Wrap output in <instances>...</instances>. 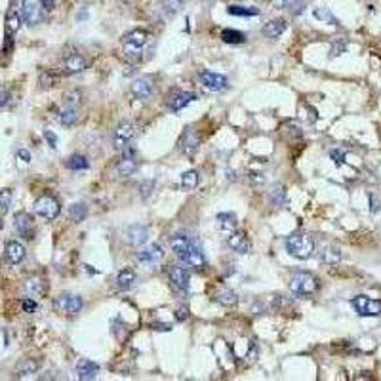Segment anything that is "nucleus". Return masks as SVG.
Segmentation results:
<instances>
[{"instance_id": "46", "label": "nucleus", "mask_w": 381, "mask_h": 381, "mask_svg": "<svg viewBox=\"0 0 381 381\" xmlns=\"http://www.w3.org/2000/svg\"><path fill=\"white\" fill-rule=\"evenodd\" d=\"M44 139H46L48 145H50L52 149H56V147H57V137H56V133H54V132L46 130V132H44Z\"/></svg>"}, {"instance_id": "28", "label": "nucleus", "mask_w": 381, "mask_h": 381, "mask_svg": "<svg viewBox=\"0 0 381 381\" xmlns=\"http://www.w3.org/2000/svg\"><path fill=\"white\" fill-rule=\"evenodd\" d=\"M221 40L227 44H244L246 42V35L237 29H223L221 31Z\"/></svg>"}, {"instance_id": "6", "label": "nucleus", "mask_w": 381, "mask_h": 381, "mask_svg": "<svg viewBox=\"0 0 381 381\" xmlns=\"http://www.w3.org/2000/svg\"><path fill=\"white\" fill-rule=\"evenodd\" d=\"M82 297L75 294H61L54 299V309L61 314H76L82 309Z\"/></svg>"}, {"instance_id": "11", "label": "nucleus", "mask_w": 381, "mask_h": 381, "mask_svg": "<svg viewBox=\"0 0 381 381\" xmlns=\"http://www.w3.org/2000/svg\"><path fill=\"white\" fill-rule=\"evenodd\" d=\"M23 290H25V294H27L29 297H40V299H42V297H46L48 294L46 278L40 275L29 276L27 280L23 282Z\"/></svg>"}, {"instance_id": "14", "label": "nucleus", "mask_w": 381, "mask_h": 381, "mask_svg": "<svg viewBox=\"0 0 381 381\" xmlns=\"http://www.w3.org/2000/svg\"><path fill=\"white\" fill-rule=\"evenodd\" d=\"M199 145H200V133L197 130H193V128L185 130V133H183V137H181L179 141L181 152L185 156H193L195 152L199 151Z\"/></svg>"}, {"instance_id": "27", "label": "nucleus", "mask_w": 381, "mask_h": 381, "mask_svg": "<svg viewBox=\"0 0 381 381\" xmlns=\"http://www.w3.org/2000/svg\"><path fill=\"white\" fill-rule=\"evenodd\" d=\"M216 219H218V227L219 229H223V231H227V233L237 231L238 221H237V216H235V214H231V212H223V214H219Z\"/></svg>"}, {"instance_id": "17", "label": "nucleus", "mask_w": 381, "mask_h": 381, "mask_svg": "<svg viewBox=\"0 0 381 381\" xmlns=\"http://www.w3.org/2000/svg\"><path fill=\"white\" fill-rule=\"evenodd\" d=\"M21 18L25 19V23L31 25V27L37 25V23H40V19H42V6H40V2L25 0L23 10H21Z\"/></svg>"}, {"instance_id": "40", "label": "nucleus", "mask_w": 381, "mask_h": 381, "mask_svg": "<svg viewBox=\"0 0 381 381\" xmlns=\"http://www.w3.org/2000/svg\"><path fill=\"white\" fill-rule=\"evenodd\" d=\"M10 204H12V189H2L0 190V208L8 212Z\"/></svg>"}, {"instance_id": "34", "label": "nucleus", "mask_w": 381, "mask_h": 381, "mask_svg": "<svg viewBox=\"0 0 381 381\" xmlns=\"http://www.w3.org/2000/svg\"><path fill=\"white\" fill-rule=\"evenodd\" d=\"M341 261V250L337 246H328L322 252V263L324 265H335Z\"/></svg>"}, {"instance_id": "8", "label": "nucleus", "mask_w": 381, "mask_h": 381, "mask_svg": "<svg viewBox=\"0 0 381 381\" xmlns=\"http://www.w3.org/2000/svg\"><path fill=\"white\" fill-rule=\"evenodd\" d=\"M135 133H137V130H135V124L133 122H128V120L120 122L116 126V130H114V139H113L114 149L122 151L126 147H130V143H132V139L135 137Z\"/></svg>"}, {"instance_id": "29", "label": "nucleus", "mask_w": 381, "mask_h": 381, "mask_svg": "<svg viewBox=\"0 0 381 381\" xmlns=\"http://www.w3.org/2000/svg\"><path fill=\"white\" fill-rule=\"evenodd\" d=\"M88 216V206H86L84 202H75V204H71V208H69V219L73 221V223H82Z\"/></svg>"}, {"instance_id": "50", "label": "nucleus", "mask_w": 381, "mask_h": 381, "mask_svg": "<svg viewBox=\"0 0 381 381\" xmlns=\"http://www.w3.org/2000/svg\"><path fill=\"white\" fill-rule=\"evenodd\" d=\"M18 156H19V158H21L23 162H25V164H27V162H31V152L25 151V149H19V151H18Z\"/></svg>"}, {"instance_id": "23", "label": "nucleus", "mask_w": 381, "mask_h": 381, "mask_svg": "<svg viewBox=\"0 0 381 381\" xmlns=\"http://www.w3.org/2000/svg\"><path fill=\"white\" fill-rule=\"evenodd\" d=\"M135 278H137L135 271L130 269V267H126V269H122V271L116 275V286H118L120 290H130L133 286V282H135Z\"/></svg>"}, {"instance_id": "36", "label": "nucleus", "mask_w": 381, "mask_h": 381, "mask_svg": "<svg viewBox=\"0 0 381 381\" xmlns=\"http://www.w3.org/2000/svg\"><path fill=\"white\" fill-rule=\"evenodd\" d=\"M76 120H78V114H76L75 107H65V111L59 114V122L63 126H73L76 124Z\"/></svg>"}, {"instance_id": "9", "label": "nucleus", "mask_w": 381, "mask_h": 381, "mask_svg": "<svg viewBox=\"0 0 381 381\" xmlns=\"http://www.w3.org/2000/svg\"><path fill=\"white\" fill-rule=\"evenodd\" d=\"M14 225H16V231H18L19 235H21L23 238H27V240H33L35 235H37L35 219H33V216L27 214V212H19V214H16Z\"/></svg>"}, {"instance_id": "18", "label": "nucleus", "mask_w": 381, "mask_h": 381, "mask_svg": "<svg viewBox=\"0 0 381 381\" xmlns=\"http://www.w3.org/2000/svg\"><path fill=\"white\" fill-rule=\"evenodd\" d=\"M4 256H6V261L10 265H19L25 259V246L18 240H10L4 248Z\"/></svg>"}, {"instance_id": "54", "label": "nucleus", "mask_w": 381, "mask_h": 381, "mask_svg": "<svg viewBox=\"0 0 381 381\" xmlns=\"http://www.w3.org/2000/svg\"><path fill=\"white\" fill-rule=\"evenodd\" d=\"M370 200H371V212H377L379 206H377V202H375V199H373V195H370Z\"/></svg>"}, {"instance_id": "2", "label": "nucleus", "mask_w": 381, "mask_h": 381, "mask_svg": "<svg viewBox=\"0 0 381 381\" xmlns=\"http://www.w3.org/2000/svg\"><path fill=\"white\" fill-rule=\"evenodd\" d=\"M149 42V33L143 31V29H133L132 33H128L122 38V46H124V57L130 61V63H139L143 59V48Z\"/></svg>"}, {"instance_id": "25", "label": "nucleus", "mask_w": 381, "mask_h": 381, "mask_svg": "<svg viewBox=\"0 0 381 381\" xmlns=\"http://www.w3.org/2000/svg\"><path fill=\"white\" fill-rule=\"evenodd\" d=\"M286 31V21L284 19H273V21H269L265 23V27H263V35L267 38H278L282 33Z\"/></svg>"}, {"instance_id": "5", "label": "nucleus", "mask_w": 381, "mask_h": 381, "mask_svg": "<svg viewBox=\"0 0 381 381\" xmlns=\"http://www.w3.org/2000/svg\"><path fill=\"white\" fill-rule=\"evenodd\" d=\"M33 210H35V214L40 216V218L48 219V221H54V219L59 218V214H61V202H59L56 197H52V195H42L40 199L35 200Z\"/></svg>"}, {"instance_id": "35", "label": "nucleus", "mask_w": 381, "mask_h": 381, "mask_svg": "<svg viewBox=\"0 0 381 381\" xmlns=\"http://www.w3.org/2000/svg\"><path fill=\"white\" fill-rule=\"evenodd\" d=\"M67 168L69 170H75V171H78V170H88V160H86V156H82V154H71L69 158H67Z\"/></svg>"}, {"instance_id": "24", "label": "nucleus", "mask_w": 381, "mask_h": 381, "mask_svg": "<svg viewBox=\"0 0 381 381\" xmlns=\"http://www.w3.org/2000/svg\"><path fill=\"white\" fill-rule=\"evenodd\" d=\"M147 235H149V229L145 225H132L128 229V240L132 242L133 246H139L147 240Z\"/></svg>"}, {"instance_id": "52", "label": "nucleus", "mask_w": 381, "mask_h": 381, "mask_svg": "<svg viewBox=\"0 0 381 381\" xmlns=\"http://www.w3.org/2000/svg\"><path fill=\"white\" fill-rule=\"evenodd\" d=\"M154 330H164V332H170L171 326L170 324H154Z\"/></svg>"}, {"instance_id": "44", "label": "nucleus", "mask_w": 381, "mask_h": 381, "mask_svg": "<svg viewBox=\"0 0 381 381\" xmlns=\"http://www.w3.org/2000/svg\"><path fill=\"white\" fill-rule=\"evenodd\" d=\"M57 80V76L50 75V73H44V75L40 76V84L44 86V88H50V86H54Z\"/></svg>"}, {"instance_id": "22", "label": "nucleus", "mask_w": 381, "mask_h": 381, "mask_svg": "<svg viewBox=\"0 0 381 381\" xmlns=\"http://www.w3.org/2000/svg\"><path fill=\"white\" fill-rule=\"evenodd\" d=\"M132 95L135 99H149L152 95V84L149 78H137L135 82H132Z\"/></svg>"}, {"instance_id": "4", "label": "nucleus", "mask_w": 381, "mask_h": 381, "mask_svg": "<svg viewBox=\"0 0 381 381\" xmlns=\"http://www.w3.org/2000/svg\"><path fill=\"white\" fill-rule=\"evenodd\" d=\"M318 278L311 273H295L292 278H290V292L295 295V297H309V295H314L318 292Z\"/></svg>"}, {"instance_id": "30", "label": "nucleus", "mask_w": 381, "mask_h": 381, "mask_svg": "<svg viewBox=\"0 0 381 381\" xmlns=\"http://www.w3.org/2000/svg\"><path fill=\"white\" fill-rule=\"evenodd\" d=\"M214 299H216L219 305H223V307H233V305H237L238 295L235 294L233 290H229V288H223V290H219L218 294L214 295Z\"/></svg>"}, {"instance_id": "39", "label": "nucleus", "mask_w": 381, "mask_h": 381, "mask_svg": "<svg viewBox=\"0 0 381 381\" xmlns=\"http://www.w3.org/2000/svg\"><path fill=\"white\" fill-rule=\"evenodd\" d=\"M183 8V0H162V12L166 16H173Z\"/></svg>"}, {"instance_id": "10", "label": "nucleus", "mask_w": 381, "mask_h": 381, "mask_svg": "<svg viewBox=\"0 0 381 381\" xmlns=\"http://www.w3.org/2000/svg\"><path fill=\"white\" fill-rule=\"evenodd\" d=\"M137 168H139V160H137V156H135V151H133L132 147L122 149V158L116 164V171H118L122 177H128V175L135 173Z\"/></svg>"}, {"instance_id": "47", "label": "nucleus", "mask_w": 381, "mask_h": 381, "mask_svg": "<svg viewBox=\"0 0 381 381\" xmlns=\"http://www.w3.org/2000/svg\"><path fill=\"white\" fill-rule=\"evenodd\" d=\"M76 103H78V94H76V92L65 95V105L67 107H76Z\"/></svg>"}, {"instance_id": "37", "label": "nucleus", "mask_w": 381, "mask_h": 381, "mask_svg": "<svg viewBox=\"0 0 381 381\" xmlns=\"http://www.w3.org/2000/svg\"><path fill=\"white\" fill-rule=\"evenodd\" d=\"M269 197H271V202H273L275 206H284V202H286V187H282V185H275Z\"/></svg>"}, {"instance_id": "49", "label": "nucleus", "mask_w": 381, "mask_h": 381, "mask_svg": "<svg viewBox=\"0 0 381 381\" xmlns=\"http://www.w3.org/2000/svg\"><path fill=\"white\" fill-rule=\"evenodd\" d=\"M290 6H292V14L297 16V14H301V12L305 10V2H292Z\"/></svg>"}, {"instance_id": "43", "label": "nucleus", "mask_w": 381, "mask_h": 381, "mask_svg": "<svg viewBox=\"0 0 381 381\" xmlns=\"http://www.w3.org/2000/svg\"><path fill=\"white\" fill-rule=\"evenodd\" d=\"M152 187H154V181H152V179H149V181H143V183H141V187H139V190H141V197H143V199H147V197H151Z\"/></svg>"}, {"instance_id": "38", "label": "nucleus", "mask_w": 381, "mask_h": 381, "mask_svg": "<svg viewBox=\"0 0 381 381\" xmlns=\"http://www.w3.org/2000/svg\"><path fill=\"white\" fill-rule=\"evenodd\" d=\"M314 18L320 19V21H326V23H330V25H339L337 18H335L328 8H316L314 10Z\"/></svg>"}, {"instance_id": "15", "label": "nucleus", "mask_w": 381, "mask_h": 381, "mask_svg": "<svg viewBox=\"0 0 381 381\" xmlns=\"http://www.w3.org/2000/svg\"><path fill=\"white\" fill-rule=\"evenodd\" d=\"M168 276H170V282L177 290H183V292H187L190 286V276L187 273V269L185 267H179V265H170L168 269Z\"/></svg>"}, {"instance_id": "32", "label": "nucleus", "mask_w": 381, "mask_h": 381, "mask_svg": "<svg viewBox=\"0 0 381 381\" xmlns=\"http://www.w3.org/2000/svg\"><path fill=\"white\" fill-rule=\"evenodd\" d=\"M199 181H200V175L197 170H187L183 175H181V187L187 190H193L199 187Z\"/></svg>"}, {"instance_id": "31", "label": "nucleus", "mask_w": 381, "mask_h": 381, "mask_svg": "<svg viewBox=\"0 0 381 381\" xmlns=\"http://www.w3.org/2000/svg\"><path fill=\"white\" fill-rule=\"evenodd\" d=\"M231 16H238V18H254V16H259V8L256 6H229L227 10Z\"/></svg>"}, {"instance_id": "13", "label": "nucleus", "mask_w": 381, "mask_h": 381, "mask_svg": "<svg viewBox=\"0 0 381 381\" xmlns=\"http://www.w3.org/2000/svg\"><path fill=\"white\" fill-rule=\"evenodd\" d=\"M200 84L204 86L208 92H221L227 88V78L218 73H212V71H202L200 73Z\"/></svg>"}, {"instance_id": "21", "label": "nucleus", "mask_w": 381, "mask_h": 381, "mask_svg": "<svg viewBox=\"0 0 381 381\" xmlns=\"http://www.w3.org/2000/svg\"><path fill=\"white\" fill-rule=\"evenodd\" d=\"M99 373V366L95 364V362L88 360V358H82V360H78L76 364V377L78 379H94L95 375Z\"/></svg>"}, {"instance_id": "48", "label": "nucleus", "mask_w": 381, "mask_h": 381, "mask_svg": "<svg viewBox=\"0 0 381 381\" xmlns=\"http://www.w3.org/2000/svg\"><path fill=\"white\" fill-rule=\"evenodd\" d=\"M40 6L44 12H52V10H56V0H40Z\"/></svg>"}, {"instance_id": "19", "label": "nucleus", "mask_w": 381, "mask_h": 381, "mask_svg": "<svg viewBox=\"0 0 381 381\" xmlns=\"http://www.w3.org/2000/svg\"><path fill=\"white\" fill-rule=\"evenodd\" d=\"M86 67H88V61L80 54H69L63 61V71L67 75H78L82 73Z\"/></svg>"}, {"instance_id": "7", "label": "nucleus", "mask_w": 381, "mask_h": 381, "mask_svg": "<svg viewBox=\"0 0 381 381\" xmlns=\"http://www.w3.org/2000/svg\"><path fill=\"white\" fill-rule=\"evenodd\" d=\"M351 303L360 316H379L381 314L379 299H371L368 295H356V297H352Z\"/></svg>"}, {"instance_id": "41", "label": "nucleus", "mask_w": 381, "mask_h": 381, "mask_svg": "<svg viewBox=\"0 0 381 381\" xmlns=\"http://www.w3.org/2000/svg\"><path fill=\"white\" fill-rule=\"evenodd\" d=\"M37 307L38 305H37V301H35L33 297H25V299L21 301V309H23L25 313H29V314L35 313V311H37Z\"/></svg>"}, {"instance_id": "20", "label": "nucleus", "mask_w": 381, "mask_h": 381, "mask_svg": "<svg viewBox=\"0 0 381 381\" xmlns=\"http://www.w3.org/2000/svg\"><path fill=\"white\" fill-rule=\"evenodd\" d=\"M227 244L237 254H248L250 252V240L242 231H233L231 237L227 238Z\"/></svg>"}, {"instance_id": "1", "label": "nucleus", "mask_w": 381, "mask_h": 381, "mask_svg": "<svg viewBox=\"0 0 381 381\" xmlns=\"http://www.w3.org/2000/svg\"><path fill=\"white\" fill-rule=\"evenodd\" d=\"M170 246H171V252H173V254L177 256V259H181L185 265L193 267V269H197V271H202V269H206V265H208L202 248L190 237H187V235H183V233L173 235L170 240Z\"/></svg>"}, {"instance_id": "26", "label": "nucleus", "mask_w": 381, "mask_h": 381, "mask_svg": "<svg viewBox=\"0 0 381 381\" xmlns=\"http://www.w3.org/2000/svg\"><path fill=\"white\" fill-rule=\"evenodd\" d=\"M38 360H33V358H25V360H21L18 364V368H16V375L18 377H29V375H33V373H37L38 371Z\"/></svg>"}, {"instance_id": "33", "label": "nucleus", "mask_w": 381, "mask_h": 381, "mask_svg": "<svg viewBox=\"0 0 381 381\" xmlns=\"http://www.w3.org/2000/svg\"><path fill=\"white\" fill-rule=\"evenodd\" d=\"M21 27V16H19L18 10H10L8 16H6V35H14L18 33Z\"/></svg>"}, {"instance_id": "51", "label": "nucleus", "mask_w": 381, "mask_h": 381, "mask_svg": "<svg viewBox=\"0 0 381 381\" xmlns=\"http://www.w3.org/2000/svg\"><path fill=\"white\" fill-rule=\"evenodd\" d=\"M275 8H284V6H288L290 4V0H269Z\"/></svg>"}, {"instance_id": "16", "label": "nucleus", "mask_w": 381, "mask_h": 381, "mask_svg": "<svg viewBox=\"0 0 381 381\" xmlns=\"http://www.w3.org/2000/svg\"><path fill=\"white\" fill-rule=\"evenodd\" d=\"M197 99V95L193 94V92H183V90H177V92H173V94L168 97V109H170L171 113H177L181 109H185L190 101H195Z\"/></svg>"}, {"instance_id": "42", "label": "nucleus", "mask_w": 381, "mask_h": 381, "mask_svg": "<svg viewBox=\"0 0 381 381\" xmlns=\"http://www.w3.org/2000/svg\"><path fill=\"white\" fill-rule=\"evenodd\" d=\"M173 316H175V320H177V322L187 320V318H189V307H187V305H181V307H177V309H175V313H173Z\"/></svg>"}, {"instance_id": "53", "label": "nucleus", "mask_w": 381, "mask_h": 381, "mask_svg": "<svg viewBox=\"0 0 381 381\" xmlns=\"http://www.w3.org/2000/svg\"><path fill=\"white\" fill-rule=\"evenodd\" d=\"M345 50V44H337V46L332 48V56H339V52Z\"/></svg>"}, {"instance_id": "45", "label": "nucleus", "mask_w": 381, "mask_h": 381, "mask_svg": "<svg viewBox=\"0 0 381 381\" xmlns=\"http://www.w3.org/2000/svg\"><path fill=\"white\" fill-rule=\"evenodd\" d=\"M330 156H332L333 162H335L337 166H341L343 162H345V152L339 151V149H333V151H330Z\"/></svg>"}, {"instance_id": "12", "label": "nucleus", "mask_w": 381, "mask_h": 381, "mask_svg": "<svg viewBox=\"0 0 381 381\" xmlns=\"http://www.w3.org/2000/svg\"><path fill=\"white\" fill-rule=\"evenodd\" d=\"M162 257H164V252H162V248L158 244H147L141 252H137L139 263L147 267H156L162 261Z\"/></svg>"}, {"instance_id": "3", "label": "nucleus", "mask_w": 381, "mask_h": 381, "mask_svg": "<svg viewBox=\"0 0 381 381\" xmlns=\"http://www.w3.org/2000/svg\"><path fill=\"white\" fill-rule=\"evenodd\" d=\"M286 250L295 259H309L314 252V240L307 233H294L286 238Z\"/></svg>"}]
</instances>
